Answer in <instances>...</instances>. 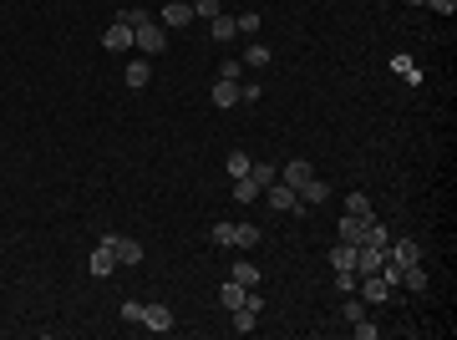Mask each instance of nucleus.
I'll return each instance as SVG.
<instances>
[{"mask_svg": "<svg viewBox=\"0 0 457 340\" xmlns=\"http://www.w3.org/2000/svg\"><path fill=\"white\" fill-rule=\"evenodd\" d=\"M259 198H265L270 208H279V214H305V203H300V193H295L290 183H279V178H274V183H270V188H265V193H259Z\"/></svg>", "mask_w": 457, "mask_h": 340, "instance_id": "1", "label": "nucleus"}, {"mask_svg": "<svg viewBox=\"0 0 457 340\" xmlns=\"http://www.w3.org/2000/svg\"><path fill=\"white\" fill-rule=\"evenodd\" d=\"M133 46H138L143 56H163V46H168V41H163V26H158V20L138 26V31H133Z\"/></svg>", "mask_w": 457, "mask_h": 340, "instance_id": "2", "label": "nucleus"}, {"mask_svg": "<svg viewBox=\"0 0 457 340\" xmlns=\"http://www.w3.org/2000/svg\"><path fill=\"white\" fill-rule=\"evenodd\" d=\"M356 290L366 294V305H381V300H391V285L381 280V274H356Z\"/></svg>", "mask_w": 457, "mask_h": 340, "instance_id": "3", "label": "nucleus"}, {"mask_svg": "<svg viewBox=\"0 0 457 340\" xmlns=\"http://www.w3.org/2000/svg\"><path fill=\"white\" fill-rule=\"evenodd\" d=\"M107 244H112L117 264H143V244H138V239H122V233H107Z\"/></svg>", "mask_w": 457, "mask_h": 340, "instance_id": "4", "label": "nucleus"}, {"mask_svg": "<svg viewBox=\"0 0 457 340\" xmlns=\"http://www.w3.org/2000/svg\"><path fill=\"white\" fill-rule=\"evenodd\" d=\"M86 269H92L97 280H107V274L117 269V254H112V244H107V239H102V244L92 249V259H86Z\"/></svg>", "mask_w": 457, "mask_h": 340, "instance_id": "5", "label": "nucleus"}, {"mask_svg": "<svg viewBox=\"0 0 457 340\" xmlns=\"http://www.w3.org/2000/svg\"><path fill=\"white\" fill-rule=\"evenodd\" d=\"M310 178H315V168H310V163H305V158H290V163H285V173H279V183H290V188H295V193H300V188H305V183H310Z\"/></svg>", "mask_w": 457, "mask_h": 340, "instance_id": "6", "label": "nucleus"}, {"mask_svg": "<svg viewBox=\"0 0 457 340\" xmlns=\"http://www.w3.org/2000/svg\"><path fill=\"white\" fill-rule=\"evenodd\" d=\"M143 330L168 335V330H173V310H168V305H147V310H143Z\"/></svg>", "mask_w": 457, "mask_h": 340, "instance_id": "7", "label": "nucleus"}, {"mask_svg": "<svg viewBox=\"0 0 457 340\" xmlns=\"http://www.w3.org/2000/svg\"><path fill=\"white\" fill-rule=\"evenodd\" d=\"M188 20H193V0H168V6H163V26L168 31L188 26Z\"/></svg>", "mask_w": 457, "mask_h": 340, "instance_id": "8", "label": "nucleus"}, {"mask_svg": "<svg viewBox=\"0 0 457 340\" xmlns=\"http://www.w3.org/2000/svg\"><path fill=\"white\" fill-rule=\"evenodd\" d=\"M102 46L107 51H127V46H133V26H127V20H112L107 36H102Z\"/></svg>", "mask_w": 457, "mask_h": 340, "instance_id": "9", "label": "nucleus"}, {"mask_svg": "<svg viewBox=\"0 0 457 340\" xmlns=\"http://www.w3.org/2000/svg\"><path fill=\"white\" fill-rule=\"evenodd\" d=\"M386 259V249H371V244H356V274H376Z\"/></svg>", "mask_w": 457, "mask_h": 340, "instance_id": "10", "label": "nucleus"}, {"mask_svg": "<svg viewBox=\"0 0 457 340\" xmlns=\"http://www.w3.org/2000/svg\"><path fill=\"white\" fill-rule=\"evenodd\" d=\"M386 254L397 264H422V244L417 239H402V244H386Z\"/></svg>", "mask_w": 457, "mask_h": 340, "instance_id": "11", "label": "nucleus"}, {"mask_svg": "<svg viewBox=\"0 0 457 340\" xmlns=\"http://www.w3.org/2000/svg\"><path fill=\"white\" fill-rule=\"evenodd\" d=\"M371 224H376V219H371ZM371 224H366V219H356V214H345V219H340V239H345V244H361Z\"/></svg>", "mask_w": 457, "mask_h": 340, "instance_id": "12", "label": "nucleus"}, {"mask_svg": "<svg viewBox=\"0 0 457 340\" xmlns=\"http://www.w3.org/2000/svg\"><path fill=\"white\" fill-rule=\"evenodd\" d=\"M208 31H213V41H234V36H239V26H234V15H224V11H219V15L208 20Z\"/></svg>", "mask_w": 457, "mask_h": 340, "instance_id": "13", "label": "nucleus"}, {"mask_svg": "<svg viewBox=\"0 0 457 340\" xmlns=\"http://www.w3.org/2000/svg\"><path fill=\"white\" fill-rule=\"evenodd\" d=\"M345 214H356V219L371 224V219H376V208H371V198H366V193H351V198H345Z\"/></svg>", "mask_w": 457, "mask_h": 340, "instance_id": "14", "label": "nucleus"}, {"mask_svg": "<svg viewBox=\"0 0 457 340\" xmlns=\"http://www.w3.org/2000/svg\"><path fill=\"white\" fill-rule=\"evenodd\" d=\"M147 81H152V67H147V61H133V67H127V87H133V92H143Z\"/></svg>", "mask_w": 457, "mask_h": 340, "instance_id": "15", "label": "nucleus"}, {"mask_svg": "<svg viewBox=\"0 0 457 340\" xmlns=\"http://www.w3.org/2000/svg\"><path fill=\"white\" fill-rule=\"evenodd\" d=\"M229 315H234V320H229V325H234V335H249V330H254V320H259V315H254L249 305H239V310H229Z\"/></svg>", "mask_w": 457, "mask_h": 340, "instance_id": "16", "label": "nucleus"}, {"mask_svg": "<svg viewBox=\"0 0 457 340\" xmlns=\"http://www.w3.org/2000/svg\"><path fill=\"white\" fill-rule=\"evenodd\" d=\"M259 198V183L244 173V178H234V203H254Z\"/></svg>", "mask_w": 457, "mask_h": 340, "instance_id": "17", "label": "nucleus"}, {"mask_svg": "<svg viewBox=\"0 0 457 340\" xmlns=\"http://www.w3.org/2000/svg\"><path fill=\"white\" fill-rule=\"evenodd\" d=\"M331 264H336V269H356V244H345V239H340V244L331 249Z\"/></svg>", "mask_w": 457, "mask_h": 340, "instance_id": "18", "label": "nucleus"}, {"mask_svg": "<svg viewBox=\"0 0 457 340\" xmlns=\"http://www.w3.org/2000/svg\"><path fill=\"white\" fill-rule=\"evenodd\" d=\"M249 178L259 183V193H265V188H270V183L279 178V173H274V163H249Z\"/></svg>", "mask_w": 457, "mask_h": 340, "instance_id": "19", "label": "nucleus"}, {"mask_svg": "<svg viewBox=\"0 0 457 340\" xmlns=\"http://www.w3.org/2000/svg\"><path fill=\"white\" fill-rule=\"evenodd\" d=\"M402 285L422 294V290H427V269H422V264H406V269H402Z\"/></svg>", "mask_w": 457, "mask_h": 340, "instance_id": "20", "label": "nucleus"}, {"mask_svg": "<svg viewBox=\"0 0 457 340\" xmlns=\"http://www.w3.org/2000/svg\"><path fill=\"white\" fill-rule=\"evenodd\" d=\"M213 102H219V107H234V102H239V81H219V87H213Z\"/></svg>", "mask_w": 457, "mask_h": 340, "instance_id": "21", "label": "nucleus"}, {"mask_svg": "<svg viewBox=\"0 0 457 340\" xmlns=\"http://www.w3.org/2000/svg\"><path fill=\"white\" fill-rule=\"evenodd\" d=\"M361 244H371V249H386V244H391V229H386V224L376 219L371 229H366V239H361Z\"/></svg>", "mask_w": 457, "mask_h": 340, "instance_id": "22", "label": "nucleus"}, {"mask_svg": "<svg viewBox=\"0 0 457 340\" xmlns=\"http://www.w3.org/2000/svg\"><path fill=\"white\" fill-rule=\"evenodd\" d=\"M234 280L244 285V290H254V285H259V269H254L249 259H239V264H234Z\"/></svg>", "mask_w": 457, "mask_h": 340, "instance_id": "23", "label": "nucleus"}, {"mask_svg": "<svg viewBox=\"0 0 457 340\" xmlns=\"http://www.w3.org/2000/svg\"><path fill=\"white\" fill-rule=\"evenodd\" d=\"M219 300H224V310H239V305H244V285H239V280L224 285V290H219Z\"/></svg>", "mask_w": 457, "mask_h": 340, "instance_id": "24", "label": "nucleus"}, {"mask_svg": "<svg viewBox=\"0 0 457 340\" xmlns=\"http://www.w3.org/2000/svg\"><path fill=\"white\" fill-rule=\"evenodd\" d=\"M320 198H325V183H320V178H310V183L300 188V203H305V208H310V203H320Z\"/></svg>", "mask_w": 457, "mask_h": 340, "instance_id": "25", "label": "nucleus"}, {"mask_svg": "<svg viewBox=\"0 0 457 340\" xmlns=\"http://www.w3.org/2000/svg\"><path fill=\"white\" fill-rule=\"evenodd\" d=\"M234 244H244V249H249V244H259V229H254L249 219H244V224H234Z\"/></svg>", "mask_w": 457, "mask_h": 340, "instance_id": "26", "label": "nucleus"}, {"mask_svg": "<svg viewBox=\"0 0 457 340\" xmlns=\"http://www.w3.org/2000/svg\"><path fill=\"white\" fill-rule=\"evenodd\" d=\"M234 26H239V36H254V31H259V11H244V15H234Z\"/></svg>", "mask_w": 457, "mask_h": 340, "instance_id": "27", "label": "nucleus"}, {"mask_svg": "<svg viewBox=\"0 0 457 340\" xmlns=\"http://www.w3.org/2000/svg\"><path fill=\"white\" fill-rule=\"evenodd\" d=\"M244 61H249V67H270V46H259V41L244 46Z\"/></svg>", "mask_w": 457, "mask_h": 340, "instance_id": "28", "label": "nucleus"}, {"mask_svg": "<svg viewBox=\"0 0 457 340\" xmlns=\"http://www.w3.org/2000/svg\"><path fill=\"white\" fill-rule=\"evenodd\" d=\"M143 300H122V320H133V325H143Z\"/></svg>", "mask_w": 457, "mask_h": 340, "instance_id": "29", "label": "nucleus"}, {"mask_svg": "<svg viewBox=\"0 0 457 340\" xmlns=\"http://www.w3.org/2000/svg\"><path fill=\"white\" fill-rule=\"evenodd\" d=\"M224 6H219V0H193V15H204V20H213V15H219Z\"/></svg>", "mask_w": 457, "mask_h": 340, "instance_id": "30", "label": "nucleus"}, {"mask_svg": "<svg viewBox=\"0 0 457 340\" xmlns=\"http://www.w3.org/2000/svg\"><path fill=\"white\" fill-rule=\"evenodd\" d=\"M249 163H254V158H244V153H229V173H234V178H244V173H249Z\"/></svg>", "mask_w": 457, "mask_h": 340, "instance_id": "31", "label": "nucleus"}, {"mask_svg": "<svg viewBox=\"0 0 457 340\" xmlns=\"http://www.w3.org/2000/svg\"><path fill=\"white\" fill-rule=\"evenodd\" d=\"M336 290L351 294V290H356V269H336Z\"/></svg>", "mask_w": 457, "mask_h": 340, "instance_id": "32", "label": "nucleus"}, {"mask_svg": "<svg viewBox=\"0 0 457 340\" xmlns=\"http://www.w3.org/2000/svg\"><path fill=\"white\" fill-rule=\"evenodd\" d=\"M340 315H345V325H356V320H366V305H361V300H345Z\"/></svg>", "mask_w": 457, "mask_h": 340, "instance_id": "33", "label": "nucleus"}, {"mask_svg": "<svg viewBox=\"0 0 457 340\" xmlns=\"http://www.w3.org/2000/svg\"><path fill=\"white\" fill-rule=\"evenodd\" d=\"M208 239H213V244H234V224H213Z\"/></svg>", "mask_w": 457, "mask_h": 340, "instance_id": "34", "label": "nucleus"}, {"mask_svg": "<svg viewBox=\"0 0 457 340\" xmlns=\"http://www.w3.org/2000/svg\"><path fill=\"white\" fill-rule=\"evenodd\" d=\"M117 20H127V26H133V31H138V26H147V20H152V15H147V11H122Z\"/></svg>", "mask_w": 457, "mask_h": 340, "instance_id": "35", "label": "nucleus"}, {"mask_svg": "<svg viewBox=\"0 0 457 340\" xmlns=\"http://www.w3.org/2000/svg\"><path fill=\"white\" fill-rule=\"evenodd\" d=\"M351 335H356V340H371V335H376V325H371V320H356V325H351Z\"/></svg>", "mask_w": 457, "mask_h": 340, "instance_id": "36", "label": "nucleus"}, {"mask_svg": "<svg viewBox=\"0 0 457 340\" xmlns=\"http://www.w3.org/2000/svg\"><path fill=\"white\" fill-rule=\"evenodd\" d=\"M244 305L259 315V310H265V294H259V290H244Z\"/></svg>", "mask_w": 457, "mask_h": 340, "instance_id": "37", "label": "nucleus"}, {"mask_svg": "<svg viewBox=\"0 0 457 340\" xmlns=\"http://www.w3.org/2000/svg\"><path fill=\"white\" fill-rule=\"evenodd\" d=\"M427 6H432V11H442V15H452V11H457V0H427Z\"/></svg>", "mask_w": 457, "mask_h": 340, "instance_id": "38", "label": "nucleus"}, {"mask_svg": "<svg viewBox=\"0 0 457 340\" xmlns=\"http://www.w3.org/2000/svg\"><path fill=\"white\" fill-rule=\"evenodd\" d=\"M406 6H427V0H406Z\"/></svg>", "mask_w": 457, "mask_h": 340, "instance_id": "39", "label": "nucleus"}]
</instances>
